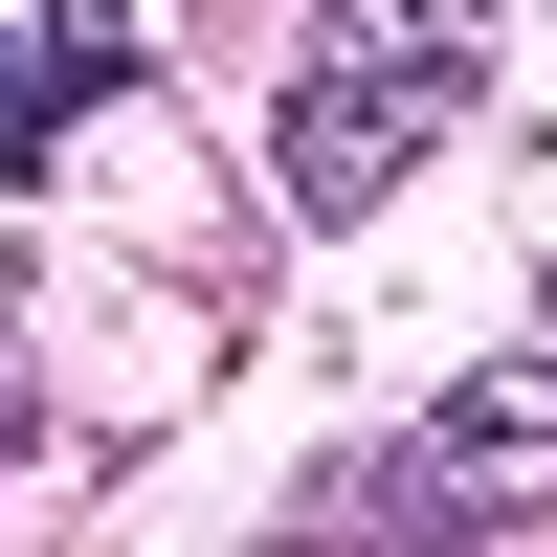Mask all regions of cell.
<instances>
[{"label":"cell","instance_id":"1","mask_svg":"<svg viewBox=\"0 0 557 557\" xmlns=\"http://www.w3.org/2000/svg\"><path fill=\"white\" fill-rule=\"evenodd\" d=\"M469 89H491V23H469V0H335V23L268 67V201H290V223H380L401 178L469 134Z\"/></svg>","mask_w":557,"mask_h":557},{"label":"cell","instance_id":"2","mask_svg":"<svg viewBox=\"0 0 557 557\" xmlns=\"http://www.w3.org/2000/svg\"><path fill=\"white\" fill-rule=\"evenodd\" d=\"M380 491H401L424 535H513V513H557V335L469 357V380H446L424 424L380 446Z\"/></svg>","mask_w":557,"mask_h":557},{"label":"cell","instance_id":"3","mask_svg":"<svg viewBox=\"0 0 557 557\" xmlns=\"http://www.w3.org/2000/svg\"><path fill=\"white\" fill-rule=\"evenodd\" d=\"M112 67H134V23H112V0H45V45H0V178H23V157H45V134H67Z\"/></svg>","mask_w":557,"mask_h":557},{"label":"cell","instance_id":"4","mask_svg":"<svg viewBox=\"0 0 557 557\" xmlns=\"http://www.w3.org/2000/svg\"><path fill=\"white\" fill-rule=\"evenodd\" d=\"M0 469H23V380H0Z\"/></svg>","mask_w":557,"mask_h":557},{"label":"cell","instance_id":"5","mask_svg":"<svg viewBox=\"0 0 557 557\" xmlns=\"http://www.w3.org/2000/svg\"><path fill=\"white\" fill-rule=\"evenodd\" d=\"M535 335H557V312H535Z\"/></svg>","mask_w":557,"mask_h":557}]
</instances>
